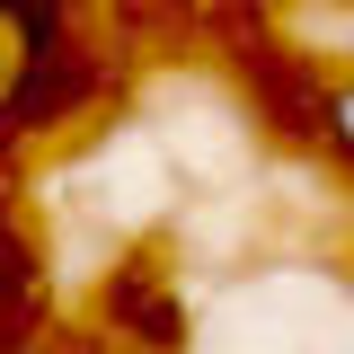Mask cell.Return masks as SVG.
<instances>
[{
	"label": "cell",
	"instance_id": "cell-1",
	"mask_svg": "<svg viewBox=\"0 0 354 354\" xmlns=\"http://www.w3.org/2000/svg\"><path fill=\"white\" fill-rule=\"evenodd\" d=\"M88 53L71 36V0H0V133H44L80 115Z\"/></svg>",
	"mask_w": 354,
	"mask_h": 354
},
{
	"label": "cell",
	"instance_id": "cell-2",
	"mask_svg": "<svg viewBox=\"0 0 354 354\" xmlns=\"http://www.w3.org/2000/svg\"><path fill=\"white\" fill-rule=\"evenodd\" d=\"M310 142L354 177V71H319L310 80Z\"/></svg>",
	"mask_w": 354,
	"mask_h": 354
}]
</instances>
